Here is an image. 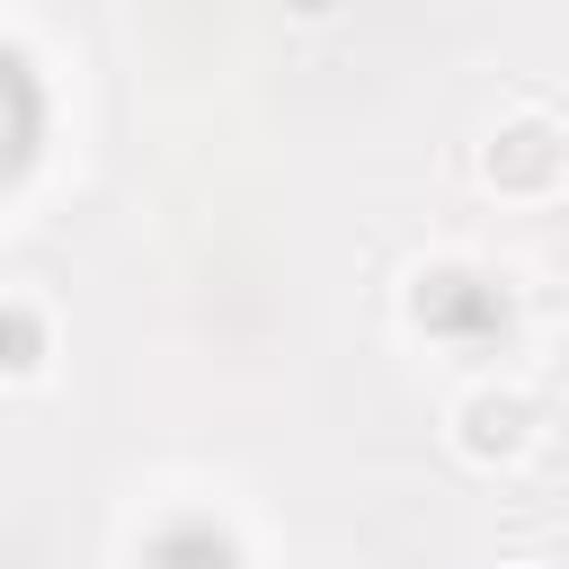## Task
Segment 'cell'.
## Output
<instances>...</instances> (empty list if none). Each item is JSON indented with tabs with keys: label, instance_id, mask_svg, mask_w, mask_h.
<instances>
[{
	"label": "cell",
	"instance_id": "277c9868",
	"mask_svg": "<svg viewBox=\"0 0 569 569\" xmlns=\"http://www.w3.org/2000/svg\"><path fill=\"white\" fill-rule=\"evenodd\" d=\"M284 9H293V18H329L338 0H284Z\"/></svg>",
	"mask_w": 569,
	"mask_h": 569
},
{
	"label": "cell",
	"instance_id": "3957f363",
	"mask_svg": "<svg viewBox=\"0 0 569 569\" xmlns=\"http://www.w3.org/2000/svg\"><path fill=\"white\" fill-rule=\"evenodd\" d=\"M53 365V311L36 293H0V382H44Z\"/></svg>",
	"mask_w": 569,
	"mask_h": 569
},
{
	"label": "cell",
	"instance_id": "6da1fadb",
	"mask_svg": "<svg viewBox=\"0 0 569 569\" xmlns=\"http://www.w3.org/2000/svg\"><path fill=\"white\" fill-rule=\"evenodd\" d=\"M480 178L507 204H551L569 187V124L551 107H507L480 142Z\"/></svg>",
	"mask_w": 569,
	"mask_h": 569
},
{
	"label": "cell",
	"instance_id": "7a4b0ae2",
	"mask_svg": "<svg viewBox=\"0 0 569 569\" xmlns=\"http://www.w3.org/2000/svg\"><path fill=\"white\" fill-rule=\"evenodd\" d=\"M533 400L516 391V382H471L462 400H453V418H445V436H453V453L471 462V471H507V462H525L533 453Z\"/></svg>",
	"mask_w": 569,
	"mask_h": 569
}]
</instances>
